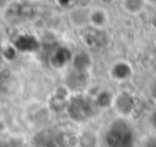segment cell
I'll return each instance as SVG.
<instances>
[{
  "label": "cell",
  "instance_id": "6da1fadb",
  "mask_svg": "<svg viewBox=\"0 0 156 147\" xmlns=\"http://www.w3.org/2000/svg\"><path fill=\"white\" fill-rule=\"evenodd\" d=\"M147 147H156V139H153L152 142H149V143H148V146Z\"/></svg>",
  "mask_w": 156,
  "mask_h": 147
}]
</instances>
